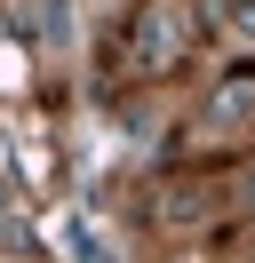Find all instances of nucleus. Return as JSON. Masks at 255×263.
I'll use <instances>...</instances> for the list:
<instances>
[{
    "mask_svg": "<svg viewBox=\"0 0 255 263\" xmlns=\"http://www.w3.org/2000/svg\"><path fill=\"white\" fill-rule=\"evenodd\" d=\"M247 199H255V176H247Z\"/></svg>",
    "mask_w": 255,
    "mask_h": 263,
    "instance_id": "nucleus-5",
    "label": "nucleus"
},
{
    "mask_svg": "<svg viewBox=\"0 0 255 263\" xmlns=\"http://www.w3.org/2000/svg\"><path fill=\"white\" fill-rule=\"evenodd\" d=\"M207 120H215V128H239V120H255V64H239V72H223V80H215V96H207Z\"/></svg>",
    "mask_w": 255,
    "mask_h": 263,
    "instance_id": "nucleus-2",
    "label": "nucleus"
},
{
    "mask_svg": "<svg viewBox=\"0 0 255 263\" xmlns=\"http://www.w3.org/2000/svg\"><path fill=\"white\" fill-rule=\"evenodd\" d=\"M175 48H184V24H175V8H143L136 24V72H168Z\"/></svg>",
    "mask_w": 255,
    "mask_h": 263,
    "instance_id": "nucleus-1",
    "label": "nucleus"
},
{
    "mask_svg": "<svg viewBox=\"0 0 255 263\" xmlns=\"http://www.w3.org/2000/svg\"><path fill=\"white\" fill-rule=\"evenodd\" d=\"M96 8H112V0H96Z\"/></svg>",
    "mask_w": 255,
    "mask_h": 263,
    "instance_id": "nucleus-6",
    "label": "nucleus"
},
{
    "mask_svg": "<svg viewBox=\"0 0 255 263\" xmlns=\"http://www.w3.org/2000/svg\"><path fill=\"white\" fill-rule=\"evenodd\" d=\"M239 32H255V0H247V8H239Z\"/></svg>",
    "mask_w": 255,
    "mask_h": 263,
    "instance_id": "nucleus-4",
    "label": "nucleus"
},
{
    "mask_svg": "<svg viewBox=\"0 0 255 263\" xmlns=\"http://www.w3.org/2000/svg\"><path fill=\"white\" fill-rule=\"evenodd\" d=\"M72 247H80V263H112V255H104V239H96L88 223H72Z\"/></svg>",
    "mask_w": 255,
    "mask_h": 263,
    "instance_id": "nucleus-3",
    "label": "nucleus"
}]
</instances>
